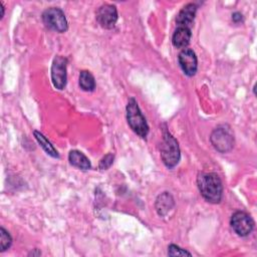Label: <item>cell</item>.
Instances as JSON below:
<instances>
[{"label": "cell", "mask_w": 257, "mask_h": 257, "mask_svg": "<svg viewBox=\"0 0 257 257\" xmlns=\"http://www.w3.org/2000/svg\"><path fill=\"white\" fill-rule=\"evenodd\" d=\"M197 184L203 198L213 204H217L222 199L223 187L219 176L215 173H200Z\"/></svg>", "instance_id": "obj_1"}, {"label": "cell", "mask_w": 257, "mask_h": 257, "mask_svg": "<svg viewBox=\"0 0 257 257\" xmlns=\"http://www.w3.org/2000/svg\"><path fill=\"white\" fill-rule=\"evenodd\" d=\"M126 119L128 125L137 135L141 138H146L148 136L149 125L134 97L130 98L126 105Z\"/></svg>", "instance_id": "obj_2"}, {"label": "cell", "mask_w": 257, "mask_h": 257, "mask_svg": "<svg viewBox=\"0 0 257 257\" xmlns=\"http://www.w3.org/2000/svg\"><path fill=\"white\" fill-rule=\"evenodd\" d=\"M161 157L167 168H174L180 161V149L178 142L170 133H164V139L161 146Z\"/></svg>", "instance_id": "obj_3"}, {"label": "cell", "mask_w": 257, "mask_h": 257, "mask_svg": "<svg viewBox=\"0 0 257 257\" xmlns=\"http://www.w3.org/2000/svg\"><path fill=\"white\" fill-rule=\"evenodd\" d=\"M210 140L213 147L220 153H227L234 146L233 134L230 128L225 125L216 127L213 131Z\"/></svg>", "instance_id": "obj_4"}, {"label": "cell", "mask_w": 257, "mask_h": 257, "mask_svg": "<svg viewBox=\"0 0 257 257\" xmlns=\"http://www.w3.org/2000/svg\"><path fill=\"white\" fill-rule=\"evenodd\" d=\"M42 20L46 27L56 32L61 33L67 30V20L59 8L51 7L46 9L42 14Z\"/></svg>", "instance_id": "obj_5"}, {"label": "cell", "mask_w": 257, "mask_h": 257, "mask_svg": "<svg viewBox=\"0 0 257 257\" xmlns=\"http://www.w3.org/2000/svg\"><path fill=\"white\" fill-rule=\"evenodd\" d=\"M66 63L67 60L63 56L54 57L51 65V80L55 88L63 89L66 85Z\"/></svg>", "instance_id": "obj_6"}, {"label": "cell", "mask_w": 257, "mask_h": 257, "mask_svg": "<svg viewBox=\"0 0 257 257\" xmlns=\"http://www.w3.org/2000/svg\"><path fill=\"white\" fill-rule=\"evenodd\" d=\"M230 223L233 230L239 236L249 235L254 228V222L252 218L243 211L235 212L231 217Z\"/></svg>", "instance_id": "obj_7"}, {"label": "cell", "mask_w": 257, "mask_h": 257, "mask_svg": "<svg viewBox=\"0 0 257 257\" xmlns=\"http://www.w3.org/2000/svg\"><path fill=\"white\" fill-rule=\"evenodd\" d=\"M96 20L101 27L105 29L112 28L115 25V22L117 20L116 7L111 4L101 5L97 9Z\"/></svg>", "instance_id": "obj_8"}, {"label": "cell", "mask_w": 257, "mask_h": 257, "mask_svg": "<svg viewBox=\"0 0 257 257\" xmlns=\"http://www.w3.org/2000/svg\"><path fill=\"white\" fill-rule=\"evenodd\" d=\"M179 63L185 74L193 76L197 71V57L190 48L183 49L179 54Z\"/></svg>", "instance_id": "obj_9"}, {"label": "cell", "mask_w": 257, "mask_h": 257, "mask_svg": "<svg viewBox=\"0 0 257 257\" xmlns=\"http://www.w3.org/2000/svg\"><path fill=\"white\" fill-rule=\"evenodd\" d=\"M196 10H197V6L193 3H189L185 7H183L176 18V22H177L178 26L190 28V26L193 23V20L195 18Z\"/></svg>", "instance_id": "obj_10"}, {"label": "cell", "mask_w": 257, "mask_h": 257, "mask_svg": "<svg viewBox=\"0 0 257 257\" xmlns=\"http://www.w3.org/2000/svg\"><path fill=\"white\" fill-rule=\"evenodd\" d=\"M174 199L168 192L161 194L156 200V210L160 216H165L174 207Z\"/></svg>", "instance_id": "obj_11"}, {"label": "cell", "mask_w": 257, "mask_h": 257, "mask_svg": "<svg viewBox=\"0 0 257 257\" xmlns=\"http://www.w3.org/2000/svg\"><path fill=\"white\" fill-rule=\"evenodd\" d=\"M191 38V29L188 27H178L173 34L172 42L173 45L177 48L186 47Z\"/></svg>", "instance_id": "obj_12"}, {"label": "cell", "mask_w": 257, "mask_h": 257, "mask_svg": "<svg viewBox=\"0 0 257 257\" xmlns=\"http://www.w3.org/2000/svg\"><path fill=\"white\" fill-rule=\"evenodd\" d=\"M68 160H69V163L72 166H74L78 169L88 170L91 167L89 160L81 152L76 151V150H73V151L69 152Z\"/></svg>", "instance_id": "obj_13"}, {"label": "cell", "mask_w": 257, "mask_h": 257, "mask_svg": "<svg viewBox=\"0 0 257 257\" xmlns=\"http://www.w3.org/2000/svg\"><path fill=\"white\" fill-rule=\"evenodd\" d=\"M79 86L84 91H92L95 87V81L93 75L87 71L82 70L79 73Z\"/></svg>", "instance_id": "obj_14"}, {"label": "cell", "mask_w": 257, "mask_h": 257, "mask_svg": "<svg viewBox=\"0 0 257 257\" xmlns=\"http://www.w3.org/2000/svg\"><path fill=\"white\" fill-rule=\"evenodd\" d=\"M34 137L37 140V142L39 143V145L41 146V148L45 151L46 154H48L49 156L53 157V158H58L59 155L56 151V149L51 145V143L39 132L34 131Z\"/></svg>", "instance_id": "obj_15"}, {"label": "cell", "mask_w": 257, "mask_h": 257, "mask_svg": "<svg viewBox=\"0 0 257 257\" xmlns=\"http://www.w3.org/2000/svg\"><path fill=\"white\" fill-rule=\"evenodd\" d=\"M12 243V238L11 236L9 235V233L7 231H5L4 228H1L0 229V248H1V251H5L7 250L10 245Z\"/></svg>", "instance_id": "obj_16"}, {"label": "cell", "mask_w": 257, "mask_h": 257, "mask_svg": "<svg viewBox=\"0 0 257 257\" xmlns=\"http://www.w3.org/2000/svg\"><path fill=\"white\" fill-rule=\"evenodd\" d=\"M168 254L170 256H185V255H188V256H191V253L186 251L185 249H182L174 244L170 245L169 248H168Z\"/></svg>", "instance_id": "obj_17"}, {"label": "cell", "mask_w": 257, "mask_h": 257, "mask_svg": "<svg viewBox=\"0 0 257 257\" xmlns=\"http://www.w3.org/2000/svg\"><path fill=\"white\" fill-rule=\"evenodd\" d=\"M112 162H113V155L112 154H107L106 156H104L100 160V162H99V169H101V170L108 169L111 166Z\"/></svg>", "instance_id": "obj_18"}, {"label": "cell", "mask_w": 257, "mask_h": 257, "mask_svg": "<svg viewBox=\"0 0 257 257\" xmlns=\"http://www.w3.org/2000/svg\"><path fill=\"white\" fill-rule=\"evenodd\" d=\"M242 19H243V16H242V14H241L240 12H235V13H233V15H232V20H233L234 22L238 23V22L242 21Z\"/></svg>", "instance_id": "obj_19"}]
</instances>
